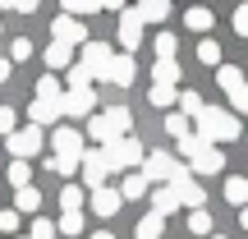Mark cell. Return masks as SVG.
<instances>
[{"label":"cell","instance_id":"cell-4","mask_svg":"<svg viewBox=\"0 0 248 239\" xmlns=\"http://www.w3.org/2000/svg\"><path fill=\"white\" fill-rule=\"evenodd\" d=\"M42 143H46V129L28 124V129L9 133V138H5V147H9V157H14V161H32L37 152H42Z\"/></svg>","mask_w":248,"mask_h":239},{"label":"cell","instance_id":"cell-2","mask_svg":"<svg viewBox=\"0 0 248 239\" xmlns=\"http://www.w3.org/2000/svg\"><path fill=\"white\" fill-rule=\"evenodd\" d=\"M88 133H78V129H69V124H60V129L51 133V147H55V157L64 161V166H74V170H83V157H88Z\"/></svg>","mask_w":248,"mask_h":239},{"label":"cell","instance_id":"cell-26","mask_svg":"<svg viewBox=\"0 0 248 239\" xmlns=\"http://www.w3.org/2000/svg\"><path fill=\"white\" fill-rule=\"evenodd\" d=\"M184 28H193V32H212V9H207V5H193L184 14Z\"/></svg>","mask_w":248,"mask_h":239},{"label":"cell","instance_id":"cell-46","mask_svg":"<svg viewBox=\"0 0 248 239\" xmlns=\"http://www.w3.org/2000/svg\"><path fill=\"white\" fill-rule=\"evenodd\" d=\"M212 239H225V235H212Z\"/></svg>","mask_w":248,"mask_h":239},{"label":"cell","instance_id":"cell-35","mask_svg":"<svg viewBox=\"0 0 248 239\" xmlns=\"http://www.w3.org/2000/svg\"><path fill=\"white\" fill-rule=\"evenodd\" d=\"M188 230L193 235H212V212H207V207L202 212H188Z\"/></svg>","mask_w":248,"mask_h":239},{"label":"cell","instance_id":"cell-9","mask_svg":"<svg viewBox=\"0 0 248 239\" xmlns=\"http://www.w3.org/2000/svg\"><path fill=\"white\" fill-rule=\"evenodd\" d=\"M138 42H142V18H138V9H124L120 14V46H124V55L138 51Z\"/></svg>","mask_w":248,"mask_h":239},{"label":"cell","instance_id":"cell-25","mask_svg":"<svg viewBox=\"0 0 248 239\" xmlns=\"http://www.w3.org/2000/svg\"><path fill=\"white\" fill-rule=\"evenodd\" d=\"M120 193H124V203H133V198H147V193H152V184H147V175H138V170H133V175L124 179Z\"/></svg>","mask_w":248,"mask_h":239},{"label":"cell","instance_id":"cell-20","mask_svg":"<svg viewBox=\"0 0 248 239\" xmlns=\"http://www.w3.org/2000/svg\"><path fill=\"white\" fill-rule=\"evenodd\" d=\"M161 230H166V216H156V212L138 216V225H133V235H138V239H161Z\"/></svg>","mask_w":248,"mask_h":239},{"label":"cell","instance_id":"cell-32","mask_svg":"<svg viewBox=\"0 0 248 239\" xmlns=\"http://www.w3.org/2000/svg\"><path fill=\"white\" fill-rule=\"evenodd\" d=\"M147 101H152V106H161V111H166V106H175V101H179V88H156V83H152Z\"/></svg>","mask_w":248,"mask_h":239},{"label":"cell","instance_id":"cell-40","mask_svg":"<svg viewBox=\"0 0 248 239\" xmlns=\"http://www.w3.org/2000/svg\"><path fill=\"white\" fill-rule=\"evenodd\" d=\"M14 230H18V212L5 207V212H0V235H14Z\"/></svg>","mask_w":248,"mask_h":239},{"label":"cell","instance_id":"cell-44","mask_svg":"<svg viewBox=\"0 0 248 239\" xmlns=\"http://www.w3.org/2000/svg\"><path fill=\"white\" fill-rule=\"evenodd\" d=\"M239 225H244V230H248V207H244V212H239Z\"/></svg>","mask_w":248,"mask_h":239},{"label":"cell","instance_id":"cell-34","mask_svg":"<svg viewBox=\"0 0 248 239\" xmlns=\"http://www.w3.org/2000/svg\"><path fill=\"white\" fill-rule=\"evenodd\" d=\"M101 9H106V5H97V0H69L64 14H69V18H83V14H101Z\"/></svg>","mask_w":248,"mask_h":239},{"label":"cell","instance_id":"cell-31","mask_svg":"<svg viewBox=\"0 0 248 239\" xmlns=\"http://www.w3.org/2000/svg\"><path fill=\"white\" fill-rule=\"evenodd\" d=\"M166 133H170V138H188V133H193V120H188V115H166Z\"/></svg>","mask_w":248,"mask_h":239},{"label":"cell","instance_id":"cell-16","mask_svg":"<svg viewBox=\"0 0 248 239\" xmlns=\"http://www.w3.org/2000/svg\"><path fill=\"white\" fill-rule=\"evenodd\" d=\"M133 74H138V64H133V55H115V64H110V83H115V88H129L133 83Z\"/></svg>","mask_w":248,"mask_h":239},{"label":"cell","instance_id":"cell-15","mask_svg":"<svg viewBox=\"0 0 248 239\" xmlns=\"http://www.w3.org/2000/svg\"><path fill=\"white\" fill-rule=\"evenodd\" d=\"M179 193V207H193V212H202V203H207V193H202V184L198 179H188V184H170Z\"/></svg>","mask_w":248,"mask_h":239},{"label":"cell","instance_id":"cell-24","mask_svg":"<svg viewBox=\"0 0 248 239\" xmlns=\"http://www.w3.org/2000/svg\"><path fill=\"white\" fill-rule=\"evenodd\" d=\"M202 111H207V101H202V92H193V88H184V92H179V115H202Z\"/></svg>","mask_w":248,"mask_h":239},{"label":"cell","instance_id":"cell-33","mask_svg":"<svg viewBox=\"0 0 248 239\" xmlns=\"http://www.w3.org/2000/svg\"><path fill=\"white\" fill-rule=\"evenodd\" d=\"M55 225H60V235H83V212H60V221H55Z\"/></svg>","mask_w":248,"mask_h":239},{"label":"cell","instance_id":"cell-7","mask_svg":"<svg viewBox=\"0 0 248 239\" xmlns=\"http://www.w3.org/2000/svg\"><path fill=\"white\" fill-rule=\"evenodd\" d=\"M106 157H110V166H115V170H133V166L147 161V157H142V143L133 138V133H129V138H120V143H110Z\"/></svg>","mask_w":248,"mask_h":239},{"label":"cell","instance_id":"cell-10","mask_svg":"<svg viewBox=\"0 0 248 239\" xmlns=\"http://www.w3.org/2000/svg\"><path fill=\"white\" fill-rule=\"evenodd\" d=\"M60 115H64V106H60V101H42V97H32V101H28V124H37V129L55 124Z\"/></svg>","mask_w":248,"mask_h":239},{"label":"cell","instance_id":"cell-17","mask_svg":"<svg viewBox=\"0 0 248 239\" xmlns=\"http://www.w3.org/2000/svg\"><path fill=\"white\" fill-rule=\"evenodd\" d=\"M152 212H156V216H170V212H179V193H175V189H152Z\"/></svg>","mask_w":248,"mask_h":239},{"label":"cell","instance_id":"cell-29","mask_svg":"<svg viewBox=\"0 0 248 239\" xmlns=\"http://www.w3.org/2000/svg\"><path fill=\"white\" fill-rule=\"evenodd\" d=\"M198 60H202V64H212V69H221V42L202 37V42H198Z\"/></svg>","mask_w":248,"mask_h":239},{"label":"cell","instance_id":"cell-23","mask_svg":"<svg viewBox=\"0 0 248 239\" xmlns=\"http://www.w3.org/2000/svg\"><path fill=\"white\" fill-rule=\"evenodd\" d=\"M225 198L244 212V207H248V179L244 175H230V179H225Z\"/></svg>","mask_w":248,"mask_h":239},{"label":"cell","instance_id":"cell-6","mask_svg":"<svg viewBox=\"0 0 248 239\" xmlns=\"http://www.w3.org/2000/svg\"><path fill=\"white\" fill-rule=\"evenodd\" d=\"M110 157H106V147H88V157H83V184L88 189H106V175H110Z\"/></svg>","mask_w":248,"mask_h":239},{"label":"cell","instance_id":"cell-42","mask_svg":"<svg viewBox=\"0 0 248 239\" xmlns=\"http://www.w3.org/2000/svg\"><path fill=\"white\" fill-rule=\"evenodd\" d=\"M230 106H234V115H248V88H244V92H234Z\"/></svg>","mask_w":248,"mask_h":239},{"label":"cell","instance_id":"cell-8","mask_svg":"<svg viewBox=\"0 0 248 239\" xmlns=\"http://www.w3.org/2000/svg\"><path fill=\"white\" fill-rule=\"evenodd\" d=\"M60 106H64V115H69V120H83V115H97V92H64V97H60Z\"/></svg>","mask_w":248,"mask_h":239},{"label":"cell","instance_id":"cell-43","mask_svg":"<svg viewBox=\"0 0 248 239\" xmlns=\"http://www.w3.org/2000/svg\"><path fill=\"white\" fill-rule=\"evenodd\" d=\"M9 69H14V64H9V60H0V83L9 79Z\"/></svg>","mask_w":248,"mask_h":239},{"label":"cell","instance_id":"cell-11","mask_svg":"<svg viewBox=\"0 0 248 239\" xmlns=\"http://www.w3.org/2000/svg\"><path fill=\"white\" fill-rule=\"evenodd\" d=\"M88 207H92L97 216H106V221H110V216H115L120 207H124V193H120V189H92Z\"/></svg>","mask_w":248,"mask_h":239},{"label":"cell","instance_id":"cell-28","mask_svg":"<svg viewBox=\"0 0 248 239\" xmlns=\"http://www.w3.org/2000/svg\"><path fill=\"white\" fill-rule=\"evenodd\" d=\"M32 92H37V97H42V101H60V97H64V92H60V79H55V74H42Z\"/></svg>","mask_w":248,"mask_h":239},{"label":"cell","instance_id":"cell-3","mask_svg":"<svg viewBox=\"0 0 248 239\" xmlns=\"http://www.w3.org/2000/svg\"><path fill=\"white\" fill-rule=\"evenodd\" d=\"M115 55H120L115 46H106V42H97V37H92V42L78 51V64L92 74V79H110V64H115Z\"/></svg>","mask_w":248,"mask_h":239},{"label":"cell","instance_id":"cell-5","mask_svg":"<svg viewBox=\"0 0 248 239\" xmlns=\"http://www.w3.org/2000/svg\"><path fill=\"white\" fill-rule=\"evenodd\" d=\"M51 42H64V46H74V51H83L92 37H88V23H78V18L60 14V18L51 23Z\"/></svg>","mask_w":248,"mask_h":239},{"label":"cell","instance_id":"cell-36","mask_svg":"<svg viewBox=\"0 0 248 239\" xmlns=\"http://www.w3.org/2000/svg\"><path fill=\"white\" fill-rule=\"evenodd\" d=\"M175 51H179L175 32H156V55H161V60H175Z\"/></svg>","mask_w":248,"mask_h":239},{"label":"cell","instance_id":"cell-13","mask_svg":"<svg viewBox=\"0 0 248 239\" xmlns=\"http://www.w3.org/2000/svg\"><path fill=\"white\" fill-rule=\"evenodd\" d=\"M101 120H106V129H110V138H129V129H133V115H129V106H110V111H101Z\"/></svg>","mask_w":248,"mask_h":239},{"label":"cell","instance_id":"cell-48","mask_svg":"<svg viewBox=\"0 0 248 239\" xmlns=\"http://www.w3.org/2000/svg\"><path fill=\"white\" fill-rule=\"evenodd\" d=\"M23 239H28V235H23Z\"/></svg>","mask_w":248,"mask_h":239},{"label":"cell","instance_id":"cell-14","mask_svg":"<svg viewBox=\"0 0 248 239\" xmlns=\"http://www.w3.org/2000/svg\"><path fill=\"white\" fill-rule=\"evenodd\" d=\"M46 64H51V74H55V69L69 74L74 64H78V51H74V46H64V42H51V46H46Z\"/></svg>","mask_w":248,"mask_h":239},{"label":"cell","instance_id":"cell-19","mask_svg":"<svg viewBox=\"0 0 248 239\" xmlns=\"http://www.w3.org/2000/svg\"><path fill=\"white\" fill-rule=\"evenodd\" d=\"M152 79H156V88H175L179 83V60H156L152 64Z\"/></svg>","mask_w":248,"mask_h":239},{"label":"cell","instance_id":"cell-39","mask_svg":"<svg viewBox=\"0 0 248 239\" xmlns=\"http://www.w3.org/2000/svg\"><path fill=\"white\" fill-rule=\"evenodd\" d=\"M0 133H5V138H9V133H18V115L9 106H0Z\"/></svg>","mask_w":248,"mask_h":239},{"label":"cell","instance_id":"cell-12","mask_svg":"<svg viewBox=\"0 0 248 239\" xmlns=\"http://www.w3.org/2000/svg\"><path fill=\"white\" fill-rule=\"evenodd\" d=\"M188 170H193V175H216V170H225V152L221 147H202L188 161Z\"/></svg>","mask_w":248,"mask_h":239},{"label":"cell","instance_id":"cell-37","mask_svg":"<svg viewBox=\"0 0 248 239\" xmlns=\"http://www.w3.org/2000/svg\"><path fill=\"white\" fill-rule=\"evenodd\" d=\"M55 235H60V225H55V221H42V216H37L32 230H28V239H55Z\"/></svg>","mask_w":248,"mask_h":239},{"label":"cell","instance_id":"cell-47","mask_svg":"<svg viewBox=\"0 0 248 239\" xmlns=\"http://www.w3.org/2000/svg\"><path fill=\"white\" fill-rule=\"evenodd\" d=\"M0 32H5V23H0Z\"/></svg>","mask_w":248,"mask_h":239},{"label":"cell","instance_id":"cell-30","mask_svg":"<svg viewBox=\"0 0 248 239\" xmlns=\"http://www.w3.org/2000/svg\"><path fill=\"white\" fill-rule=\"evenodd\" d=\"M83 198H88V193H83L78 184H64L60 189V207H64V212H83Z\"/></svg>","mask_w":248,"mask_h":239},{"label":"cell","instance_id":"cell-38","mask_svg":"<svg viewBox=\"0 0 248 239\" xmlns=\"http://www.w3.org/2000/svg\"><path fill=\"white\" fill-rule=\"evenodd\" d=\"M28 55H32V37H14V46H9V64L28 60Z\"/></svg>","mask_w":248,"mask_h":239},{"label":"cell","instance_id":"cell-45","mask_svg":"<svg viewBox=\"0 0 248 239\" xmlns=\"http://www.w3.org/2000/svg\"><path fill=\"white\" fill-rule=\"evenodd\" d=\"M92 239H115V235H110V230H97V235H92Z\"/></svg>","mask_w":248,"mask_h":239},{"label":"cell","instance_id":"cell-22","mask_svg":"<svg viewBox=\"0 0 248 239\" xmlns=\"http://www.w3.org/2000/svg\"><path fill=\"white\" fill-rule=\"evenodd\" d=\"M138 9L142 23H161V18H170V0H147V5H133Z\"/></svg>","mask_w":248,"mask_h":239},{"label":"cell","instance_id":"cell-18","mask_svg":"<svg viewBox=\"0 0 248 239\" xmlns=\"http://www.w3.org/2000/svg\"><path fill=\"white\" fill-rule=\"evenodd\" d=\"M216 83H221V88L230 92V97L248 88V83H244V69H239V64H221V69H216Z\"/></svg>","mask_w":248,"mask_h":239},{"label":"cell","instance_id":"cell-27","mask_svg":"<svg viewBox=\"0 0 248 239\" xmlns=\"http://www.w3.org/2000/svg\"><path fill=\"white\" fill-rule=\"evenodd\" d=\"M37 207H42V189H18L14 193V212H37Z\"/></svg>","mask_w":248,"mask_h":239},{"label":"cell","instance_id":"cell-41","mask_svg":"<svg viewBox=\"0 0 248 239\" xmlns=\"http://www.w3.org/2000/svg\"><path fill=\"white\" fill-rule=\"evenodd\" d=\"M234 32H239V37H248V5H239V9H234Z\"/></svg>","mask_w":248,"mask_h":239},{"label":"cell","instance_id":"cell-21","mask_svg":"<svg viewBox=\"0 0 248 239\" xmlns=\"http://www.w3.org/2000/svg\"><path fill=\"white\" fill-rule=\"evenodd\" d=\"M9 184H14V193L18 189H32V161H9Z\"/></svg>","mask_w":248,"mask_h":239},{"label":"cell","instance_id":"cell-1","mask_svg":"<svg viewBox=\"0 0 248 239\" xmlns=\"http://www.w3.org/2000/svg\"><path fill=\"white\" fill-rule=\"evenodd\" d=\"M193 133L207 143V147L234 143V138H239V115H234V111H216V106H207L202 115L193 120Z\"/></svg>","mask_w":248,"mask_h":239}]
</instances>
